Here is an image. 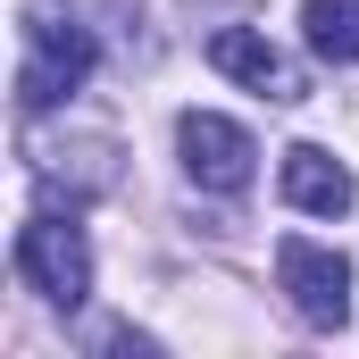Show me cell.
I'll list each match as a JSON object with an SVG mask.
<instances>
[{
    "label": "cell",
    "mask_w": 359,
    "mask_h": 359,
    "mask_svg": "<svg viewBox=\"0 0 359 359\" xmlns=\"http://www.w3.org/2000/svg\"><path fill=\"white\" fill-rule=\"evenodd\" d=\"M92 34L84 25H59V17H25V67H17V100H25V117H42V109H59L67 92H84L92 76Z\"/></svg>",
    "instance_id": "cell-1"
},
{
    "label": "cell",
    "mask_w": 359,
    "mask_h": 359,
    "mask_svg": "<svg viewBox=\"0 0 359 359\" xmlns=\"http://www.w3.org/2000/svg\"><path fill=\"white\" fill-rule=\"evenodd\" d=\"M17 276L50 301V309H84L92 292V251L76 217H25L17 226Z\"/></svg>",
    "instance_id": "cell-2"
},
{
    "label": "cell",
    "mask_w": 359,
    "mask_h": 359,
    "mask_svg": "<svg viewBox=\"0 0 359 359\" xmlns=\"http://www.w3.org/2000/svg\"><path fill=\"white\" fill-rule=\"evenodd\" d=\"M276 284H284V301L301 309V326H343L351 318V259L343 251H326V243H309V234H284L276 243Z\"/></svg>",
    "instance_id": "cell-3"
},
{
    "label": "cell",
    "mask_w": 359,
    "mask_h": 359,
    "mask_svg": "<svg viewBox=\"0 0 359 359\" xmlns=\"http://www.w3.org/2000/svg\"><path fill=\"white\" fill-rule=\"evenodd\" d=\"M176 151H184V176L201 184V192H243L251 168H259V142L234 117H217V109H184L176 117Z\"/></svg>",
    "instance_id": "cell-4"
},
{
    "label": "cell",
    "mask_w": 359,
    "mask_h": 359,
    "mask_svg": "<svg viewBox=\"0 0 359 359\" xmlns=\"http://www.w3.org/2000/svg\"><path fill=\"white\" fill-rule=\"evenodd\" d=\"M209 67L234 76V84H251L259 100H301V92H309V76L276 50L259 25H217V34H209Z\"/></svg>",
    "instance_id": "cell-5"
},
{
    "label": "cell",
    "mask_w": 359,
    "mask_h": 359,
    "mask_svg": "<svg viewBox=\"0 0 359 359\" xmlns=\"http://www.w3.org/2000/svg\"><path fill=\"white\" fill-rule=\"evenodd\" d=\"M276 184H284V201H292V209H309V217H343V209L359 201L351 168H343L326 142H292V151H284V168H276Z\"/></svg>",
    "instance_id": "cell-6"
},
{
    "label": "cell",
    "mask_w": 359,
    "mask_h": 359,
    "mask_svg": "<svg viewBox=\"0 0 359 359\" xmlns=\"http://www.w3.org/2000/svg\"><path fill=\"white\" fill-rule=\"evenodd\" d=\"M301 25H309V50L318 59H334V67L359 59V0H309Z\"/></svg>",
    "instance_id": "cell-7"
}]
</instances>
